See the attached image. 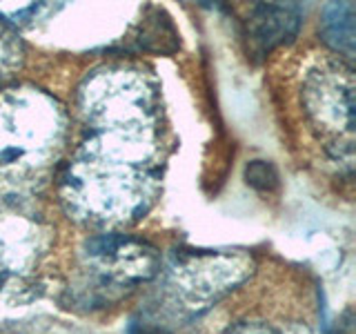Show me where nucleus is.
Returning a JSON list of instances; mask_svg holds the SVG:
<instances>
[{
	"label": "nucleus",
	"instance_id": "obj_1",
	"mask_svg": "<svg viewBox=\"0 0 356 334\" xmlns=\"http://www.w3.org/2000/svg\"><path fill=\"white\" fill-rule=\"evenodd\" d=\"M83 109L98 134L65 178V196L94 221L129 218L149 194L152 89L136 72L98 74L83 92Z\"/></svg>",
	"mask_w": 356,
	"mask_h": 334
},
{
	"label": "nucleus",
	"instance_id": "obj_2",
	"mask_svg": "<svg viewBox=\"0 0 356 334\" xmlns=\"http://www.w3.org/2000/svg\"><path fill=\"white\" fill-rule=\"evenodd\" d=\"M60 129L58 109L42 94L0 100V167H25L47 152Z\"/></svg>",
	"mask_w": 356,
	"mask_h": 334
},
{
	"label": "nucleus",
	"instance_id": "obj_3",
	"mask_svg": "<svg viewBox=\"0 0 356 334\" xmlns=\"http://www.w3.org/2000/svg\"><path fill=\"white\" fill-rule=\"evenodd\" d=\"M305 103L316 125L345 134L352 141L354 127V81L348 67L327 65L312 74L305 89Z\"/></svg>",
	"mask_w": 356,
	"mask_h": 334
},
{
	"label": "nucleus",
	"instance_id": "obj_4",
	"mask_svg": "<svg viewBox=\"0 0 356 334\" xmlns=\"http://www.w3.org/2000/svg\"><path fill=\"white\" fill-rule=\"evenodd\" d=\"M248 276V263L227 254H194L174 267V278L189 303H209Z\"/></svg>",
	"mask_w": 356,
	"mask_h": 334
},
{
	"label": "nucleus",
	"instance_id": "obj_5",
	"mask_svg": "<svg viewBox=\"0 0 356 334\" xmlns=\"http://www.w3.org/2000/svg\"><path fill=\"white\" fill-rule=\"evenodd\" d=\"M87 254L107 278L118 283L145 281L159 270V252L152 245L116 234L92 239L87 243Z\"/></svg>",
	"mask_w": 356,
	"mask_h": 334
},
{
	"label": "nucleus",
	"instance_id": "obj_6",
	"mask_svg": "<svg viewBox=\"0 0 356 334\" xmlns=\"http://www.w3.org/2000/svg\"><path fill=\"white\" fill-rule=\"evenodd\" d=\"M300 7L296 5H256L250 16V38L263 51L292 40L300 25Z\"/></svg>",
	"mask_w": 356,
	"mask_h": 334
},
{
	"label": "nucleus",
	"instance_id": "obj_7",
	"mask_svg": "<svg viewBox=\"0 0 356 334\" xmlns=\"http://www.w3.org/2000/svg\"><path fill=\"white\" fill-rule=\"evenodd\" d=\"M321 33L332 49L354 56V5L352 3H332L323 9Z\"/></svg>",
	"mask_w": 356,
	"mask_h": 334
},
{
	"label": "nucleus",
	"instance_id": "obj_8",
	"mask_svg": "<svg viewBox=\"0 0 356 334\" xmlns=\"http://www.w3.org/2000/svg\"><path fill=\"white\" fill-rule=\"evenodd\" d=\"M245 176H248V183L256 189H263V192H272V189L278 185V176L274 172V167L265 161H252L245 170Z\"/></svg>",
	"mask_w": 356,
	"mask_h": 334
},
{
	"label": "nucleus",
	"instance_id": "obj_9",
	"mask_svg": "<svg viewBox=\"0 0 356 334\" xmlns=\"http://www.w3.org/2000/svg\"><path fill=\"white\" fill-rule=\"evenodd\" d=\"M47 9V5H18V7H11V5H0V16H5L11 22H27L33 20L38 16V11Z\"/></svg>",
	"mask_w": 356,
	"mask_h": 334
}]
</instances>
